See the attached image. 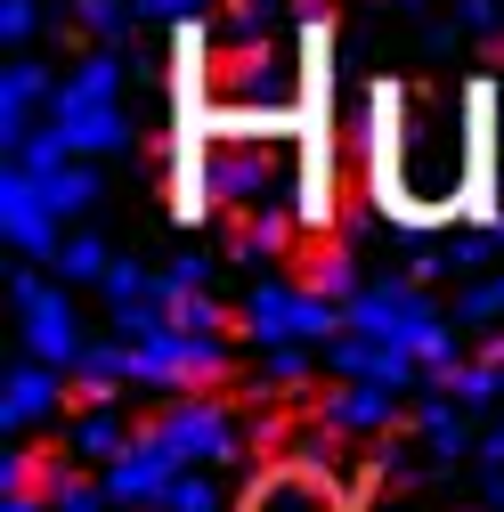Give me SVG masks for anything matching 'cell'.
I'll use <instances>...</instances> for the list:
<instances>
[{
  "label": "cell",
  "instance_id": "277c9868",
  "mask_svg": "<svg viewBox=\"0 0 504 512\" xmlns=\"http://www.w3.org/2000/svg\"><path fill=\"white\" fill-rule=\"evenodd\" d=\"M244 512H350V496L318 464H277L244 488Z\"/></svg>",
  "mask_w": 504,
  "mask_h": 512
},
{
  "label": "cell",
  "instance_id": "5b68a950",
  "mask_svg": "<svg viewBox=\"0 0 504 512\" xmlns=\"http://www.w3.org/2000/svg\"><path fill=\"white\" fill-rule=\"evenodd\" d=\"M488 204L504 212V106H488Z\"/></svg>",
  "mask_w": 504,
  "mask_h": 512
},
{
  "label": "cell",
  "instance_id": "3957f363",
  "mask_svg": "<svg viewBox=\"0 0 504 512\" xmlns=\"http://www.w3.org/2000/svg\"><path fill=\"white\" fill-rule=\"evenodd\" d=\"M326 74L318 41L293 25H220L187 57V106L196 122H309Z\"/></svg>",
  "mask_w": 504,
  "mask_h": 512
},
{
  "label": "cell",
  "instance_id": "7a4b0ae2",
  "mask_svg": "<svg viewBox=\"0 0 504 512\" xmlns=\"http://www.w3.org/2000/svg\"><path fill=\"white\" fill-rule=\"evenodd\" d=\"M374 187L407 220H456L488 204V114L448 82H407L374 122Z\"/></svg>",
  "mask_w": 504,
  "mask_h": 512
},
{
  "label": "cell",
  "instance_id": "6da1fadb",
  "mask_svg": "<svg viewBox=\"0 0 504 512\" xmlns=\"http://www.w3.org/2000/svg\"><path fill=\"white\" fill-rule=\"evenodd\" d=\"M187 196L236 236H285L326 204V139L309 122H196Z\"/></svg>",
  "mask_w": 504,
  "mask_h": 512
}]
</instances>
